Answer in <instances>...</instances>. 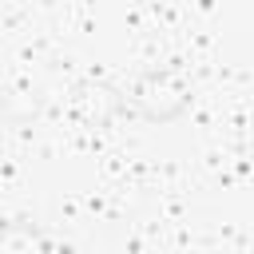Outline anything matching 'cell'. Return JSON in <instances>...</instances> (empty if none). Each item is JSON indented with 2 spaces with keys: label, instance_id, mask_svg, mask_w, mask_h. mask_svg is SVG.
<instances>
[{
  "label": "cell",
  "instance_id": "obj_1",
  "mask_svg": "<svg viewBox=\"0 0 254 254\" xmlns=\"http://www.w3.org/2000/svg\"><path fill=\"white\" fill-rule=\"evenodd\" d=\"M127 111L139 115L143 123H175L187 107H190V83L179 67H147L131 79V87L123 91Z\"/></svg>",
  "mask_w": 254,
  "mask_h": 254
},
{
  "label": "cell",
  "instance_id": "obj_2",
  "mask_svg": "<svg viewBox=\"0 0 254 254\" xmlns=\"http://www.w3.org/2000/svg\"><path fill=\"white\" fill-rule=\"evenodd\" d=\"M123 111H127L123 91H119L111 79H103V75H87V79H79V83L71 87V115H75L83 127H107V123H115Z\"/></svg>",
  "mask_w": 254,
  "mask_h": 254
},
{
  "label": "cell",
  "instance_id": "obj_3",
  "mask_svg": "<svg viewBox=\"0 0 254 254\" xmlns=\"http://www.w3.org/2000/svg\"><path fill=\"white\" fill-rule=\"evenodd\" d=\"M0 254H52V238L44 234V226L12 218L0 226Z\"/></svg>",
  "mask_w": 254,
  "mask_h": 254
},
{
  "label": "cell",
  "instance_id": "obj_4",
  "mask_svg": "<svg viewBox=\"0 0 254 254\" xmlns=\"http://www.w3.org/2000/svg\"><path fill=\"white\" fill-rule=\"evenodd\" d=\"M234 163H238V175H242L246 183H254V143H246V147L238 151V159H234Z\"/></svg>",
  "mask_w": 254,
  "mask_h": 254
}]
</instances>
